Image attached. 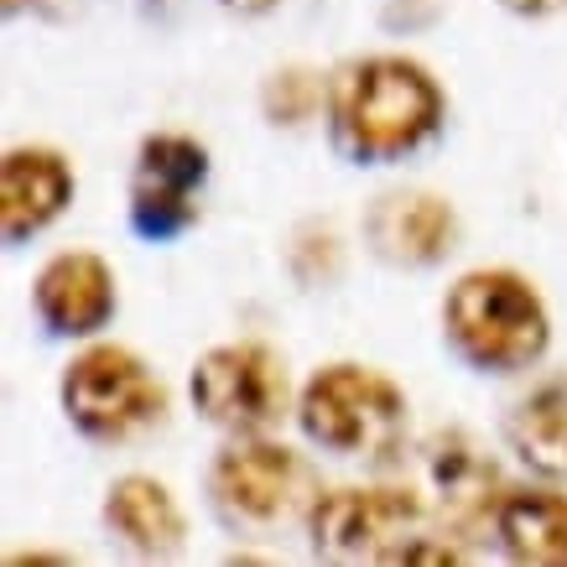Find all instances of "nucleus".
Returning a JSON list of instances; mask_svg holds the SVG:
<instances>
[{
    "mask_svg": "<svg viewBox=\"0 0 567 567\" xmlns=\"http://www.w3.org/2000/svg\"><path fill=\"white\" fill-rule=\"evenodd\" d=\"M104 520L115 526L121 542H131L146 557H167L188 542V516L177 495L152 474H125V480L110 484L104 495Z\"/></svg>",
    "mask_w": 567,
    "mask_h": 567,
    "instance_id": "nucleus-12",
    "label": "nucleus"
},
{
    "mask_svg": "<svg viewBox=\"0 0 567 567\" xmlns=\"http://www.w3.org/2000/svg\"><path fill=\"white\" fill-rule=\"evenodd\" d=\"M511 447L536 474L567 480V375L536 385L516 406V416H511Z\"/></svg>",
    "mask_w": 567,
    "mask_h": 567,
    "instance_id": "nucleus-14",
    "label": "nucleus"
},
{
    "mask_svg": "<svg viewBox=\"0 0 567 567\" xmlns=\"http://www.w3.org/2000/svg\"><path fill=\"white\" fill-rule=\"evenodd\" d=\"M516 17H551V11H563L567 0H505Z\"/></svg>",
    "mask_w": 567,
    "mask_h": 567,
    "instance_id": "nucleus-17",
    "label": "nucleus"
},
{
    "mask_svg": "<svg viewBox=\"0 0 567 567\" xmlns=\"http://www.w3.org/2000/svg\"><path fill=\"white\" fill-rule=\"evenodd\" d=\"M422 520V499L416 489H401V484H349V489H318L308 511L312 542L318 551H333V557H364V551H391V542H401L406 526Z\"/></svg>",
    "mask_w": 567,
    "mask_h": 567,
    "instance_id": "nucleus-7",
    "label": "nucleus"
},
{
    "mask_svg": "<svg viewBox=\"0 0 567 567\" xmlns=\"http://www.w3.org/2000/svg\"><path fill=\"white\" fill-rule=\"evenodd\" d=\"M32 302L52 333L89 339L115 318V271L94 250H63L37 271Z\"/></svg>",
    "mask_w": 567,
    "mask_h": 567,
    "instance_id": "nucleus-9",
    "label": "nucleus"
},
{
    "mask_svg": "<svg viewBox=\"0 0 567 567\" xmlns=\"http://www.w3.org/2000/svg\"><path fill=\"white\" fill-rule=\"evenodd\" d=\"M208 495L235 526H276L297 511H312L318 489L292 447L240 432V443H229L208 468Z\"/></svg>",
    "mask_w": 567,
    "mask_h": 567,
    "instance_id": "nucleus-5",
    "label": "nucleus"
},
{
    "mask_svg": "<svg viewBox=\"0 0 567 567\" xmlns=\"http://www.w3.org/2000/svg\"><path fill=\"white\" fill-rule=\"evenodd\" d=\"M208 177V152L193 136H146L131 183V214L146 235H173L193 219V193Z\"/></svg>",
    "mask_w": 567,
    "mask_h": 567,
    "instance_id": "nucleus-8",
    "label": "nucleus"
},
{
    "mask_svg": "<svg viewBox=\"0 0 567 567\" xmlns=\"http://www.w3.org/2000/svg\"><path fill=\"white\" fill-rule=\"evenodd\" d=\"M224 6H235V11H266V6H276V0H224Z\"/></svg>",
    "mask_w": 567,
    "mask_h": 567,
    "instance_id": "nucleus-18",
    "label": "nucleus"
},
{
    "mask_svg": "<svg viewBox=\"0 0 567 567\" xmlns=\"http://www.w3.org/2000/svg\"><path fill=\"white\" fill-rule=\"evenodd\" d=\"M406 391L370 364H323L297 395V422L344 458H391L406 443Z\"/></svg>",
    "mask_w": 567,
    "mask_h": 567,
    "instance_id": "nucleus-3",
    "label": "nucleus"
},
{
    "mask_svg": "<svg viewBox=\"0 0 567 567\" xmlns=\"http://www.w3.org/2000/svg\"><path fill=\"white\" fill-rule=\"evenodd\" d=\"M432 484H437V495H443V505L453 516H489L495 520L499 495H489V489H495V468L484 464L468 443L453 437V443H443L432 453Z\"/></svg>",
    "mask_w": 567,
    "mask_h": 567,
    "instance_id": "nucleus-15",
    "label": "nucleus"
},
{
    "mask_svg": "<svg viewBox=\"0 0 567 567\" xmlns=\"http://www.w3.org/2000/svg\"><path fill=\"white\" fill-rule=\"evenodd\" d=\"M443 328L468 364L499 370V375L536 364L551 344V312L542 292L505 266H480L458 276L447 287Z\"/></svg>",
    "mask_w": 567,
    "mask_h": 567,
    "instance_id": "nucleus-2",
    "label": "nucleus"
},
{
    "mask_svg": "<svg viewBox=\"0 0 567 567\" xmlns=\"http://www.w3.org/2000/svg\"><path fill=\"white\" fill-rule=\"evenodd\" d=\"M333 131L360 162H391L416 152L443 125V89L412 58H360L328 89Z\"/></svg>",
    "mask_w": 567,
    "mask_h": 567,
    "instance_id": "nucleus-1",
    "label": "nucleus"
},
{
    "mask_svg": "<svg viewBox=\"0 0 567 567\" xmlns=\"http://www.w3.org/2000/svg\"><path fill=\"white\" fill-rule=\"evenodd\" d=\"M6 6H11V11H17V6H27V0H6Z\"/></svg>",
    "mask_w": 567,
    "mask_h": 567,
    "instance_id": "nucleus-19",
    "label": "nucleus"
},
{
    "mask_svg": "<svg viewBox=\"0 0 567 567\" xmlns=\"http://www.w3.org/2000/svg\"><path fill=\"white\" fill-rule=\"evenodd\" d=\"M495 536L516 563H567L563 489H505L495 505Z\"/></svg>",
    "mask_w": 567,
    "mask_h": 567,
    "instance_id": "nucleus-13",
    "label": "nucleus"
},
{
    "mask_svg": "<svg viewBox=\"0 0 567 567\" xmlns=\"http://www.w3.org/2000/svg\"><path fill=\"white\" fill-rule=\"evenodd\" d=\"M312 104H318V84H312L308 73H276L271 84H266V115L276 125H302L312 115Z\"/></svg>",
    "mask_w": 567,
    "mask_h": 567,
    "instance_id": "nucleus-16",
    "label": "nucleus"
},
{
    "mask_svg": "<svg viewBox=\"0 0 567 567\" xmlns=\"http://www.w3.org/2000/svg\"><path fill=\"white\" fill-rule=\"evenodd\" d=\"M364 240L395 266H432L458 240V214L437 193H385L364 219Z\"/></svg>",
    "mask_w": 567,
    "mask_h": 567,
    "instance_id": "nucleus-11",
    "label": "nucleus"
},
{
    "mask_svg": "<svg viewBox=\"0 0 567 567\" xmlns=\"http://www.w3.org/2000/svg\"><path fill=\"white\" fill-rule=\"evenodd\" d=\"M63 412L89 437L121 443V437H136L141 427L162 422L167 391L141 354L121 344H94L63 370Z\"/></svg>",
    "mask_w": 567,
    "mask_h": 567,
    "instance_id": "nucleus-4",
    "label": "nucleus"
},
{
    "mask_svg": "<svg viewBox=\"0 0 567 567\" xmlns=\"http://www.w3.org/2000/svg\"><path fill=\"white\" fill-rule=\"evenodd\" d=\"M73 204V167L48 146H11L0 162V235L17 245L42 235Z\"/></svg>",
    "mask_w": 567,
    "mask_h": 567,
    "instance_id": "nucleus-10",
    "label": "nucleus"
},
{
    "mask_svg": "<svg viewBox=\"0 0 567 567\" xmlns=\"http://www.w3.org/2000/svg\"><path fill=\"white\" fill-rule=\"evenodd\" d=\"M287 364L266 344H219L193 364V406L229 432H260L287 412Z\"/></svg>",
    "mask_w": 567,
    "mask_h": 567,
    "instance_id": "nucleus-6",
    "label": "nucleus"
}]
</instances>
